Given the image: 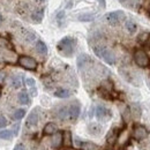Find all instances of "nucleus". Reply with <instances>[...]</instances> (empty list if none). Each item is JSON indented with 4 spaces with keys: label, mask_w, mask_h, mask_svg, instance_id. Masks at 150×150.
Instances as JSON below:
<instances>
[{
    "label": "nucleus",
    "mask_w": 150,
    "mask_h": 150,
    "mask_svg": "<svg viewBox=\"0 0 150 150\" xmlns=\"http://www.w3.org/2000/svg\"><path fill=\"white\" fill-rule=\"evenodd\" d=\"M37 1H40V2H43V1H45V0H37Z\"/></svg>",
    "instance_id": "a19ab883"
},
{
    "label": "nucleus",
    "mask_w": 150,
    "mask_h": 150,
    "mask_svg": "<svg viewBox=\"0 0 150 150\" xmlns=\"http://www.w3.org/2000/svg\"><path fill=\"white\" fill-rule=\"evenodd\" d=\"M0 96H1V91H0Z\"/></svg>",
    "instance_id": "79ce46f5"
},
{
    "label": "nucleus",
    "mask_w": 150,
    "mask_h": 150,
    "mask_svg": "<svg viewBox=\"0 0 150 150\" xmlns=\"http://www.w3.org/2000/svg\"><path fill=\"white\" fill-rule=\"evenodd\" d=\"M36 51H37L39 54L45 56L47 53V46H46V44L44 42H42V40H38L37 43H36Z\"/></svg>",
    "instance_id": "6ab92c4d"
},
{
    "label": "nucleus",
    "mask_w": 150,
    "mask_h": 150,
    "mask_svg": "<svg viewBox=\"0 0 150 150\" xmlns=\"http://www.w3.org/2000/svg\"><path fill=\"white\" fill-rule=\"evenodd\" d=\"M129 111H131V115L135 117V118H140V115H141V108H140L139 104H132Z\"/></svg>",
    "instance_id": "5701e85b"
},
{
    "label": "nucleus",
    "mask_w": 150,
    "mask_h": 150,
    "mask_svg": "<svg viewBox=\"0 0 150 150\" xmlns=\"http://www.w3.org/2000/svg\"><path fill=\"white\" fill-rule=\"evenodd\" d=\"M121 150H124V149H121Z\"/></svg>",
    "instance_id": "a18cd8bd"
},
{
    "label": "nucleus",
    "mask_w": 150,
    "mask_h": 150,
    "mask_svg": "<svg viewBox=\"0 0 150 150\" xmlns=\"http://www.w3.org/2000/svg\"><path fill=\"white\" fill-rule=\"evenodd\" d=\"M35 80L34 79H27L25 80V84L29 87V88H33V87H35Z\"/></svg>",
    "instance_id": "72a5a7b5"
},
{
    "label": "nucleus",
    "mask_w": 150,
    "mask_h": 150,
    "mask_svg": "<svg viewBox=\"0 0 150 150\" xmlns=\"http://www.w3.org/2000/svg\"><path fill=\"white\" fill-rule=\"evenodd\" d=\"M1 23H2V15L0 14V24H1Z\"/></svg>",
    "instance_id": "58836bf2"
},
{
    "label": "nucleus",
    "mask_w": 150,
    "mask_h": 150,
    "mask_svg": "<svg viewBox=\"0 0 150 150\" xmlns=\"http://www.w3.org/2000/svg\"><path fill=\"white\" fill-rule=\"evenodd\" d=\"M62 140H64V135L61 132H57L53 134V137H52V146L54 148H59L62 146Z\"/></svg>",
    "instance_id": "f8f14e48"
},
{
    "label": "nucleus",
    "mask_w": 150,
    "mask_h": 150,
    "mask_svg": "<svg viewBox=\"0 0 150 150\" xmlns=\"http://www.w3.org/2000/svg\"><path fill=\"white\" fill-rule=\"evenodd\" d=\"M18 64H19L21 67L28 69V71H35L37 68V61L31 58V57L28 56H21L18 59Z\"/></svg>",
    "instance_id": "20e7f679"
},
{
    "label": "nucleus",
    "mask_w": 150,
    "mask_h": 150,
    "mask_svg": "<svg viewBox=\"0 0 150 150\" xmlns=\"http://www.w3.org/2000/svg\"><path fill=\"white\" fill-rule=\"evenodd\" d=\"M24 114H25V111L23 109H19V110H16L15 112L13 113V119L14 120H20V119H22L24 117Z\"/></svg>",
    "instance_id": "c85d7f7f"
},
{
    "label": "nucleus",
    "mask_w": 150,
    "mask_h": 150,
    "mask_svg": "<svg viewBox=\"0 0 150 150\" xmlns=\"http://www.w3.org/2000/svg\"><path fill=\"white\" fill-rule=\"evenodd\" d=\"M77 147L81 150H99V147L94 143V142H88V141H83V142H77Z\"/></svg>",
    "instance_id": "9d476101"
},
{
    "label": "nucleus",
    "mask_w": 150,
    "mask_h": 150,
    "mask_svg": "<svg viewBox=\"0 0 150 150\" xmlns=\"http://www.w3.org/2000/svg\"><path fill=\"white\" fill-rule=\"evenodd\" d=\"M128 140H129V135H128V132L126 131V129H124L121 133H119L118 139H117V141H118L119 144H121V146L126 144V143L128 142Z\"/></svg>",
    "instance_id": "dca6fc26"
},
{
    "label": "nucleus",
    "mask_w": 150,
    "mask_h": 150,
    "mask_svg": "<svg viewBox=\"0 0 150 150\" xmlns=\"http://www.w3.org/2000/svg\"><path fill=\"white\" fill-rule=\"evenodd\" d=\"M99 4H100V6L102 7H105V5H106V2H105V0H97Z\"/></svg>",
    "instance_id": "4c0bfd02"
},
{
    "label": "nucleus",
    "mask_w": 150,
    "mask_h": 150,
    "mask_svg": "<svg viewBox=\"0 0 150 150\" xmlns=\"http://www.w3.org/2000/svg\"><path fill=\"white\" fill-rule=\"evenodd\" d=\"M57 117L60 120H69V111H68V106H62L58 110Z\"/></svg>",
    "instance_id": "ddd939ff"
},
{
    "label": "nucleus",
    "mask_w": 150,
    "mask_h": 150,
    "mask_svg": "<svg viewBox=\"0 0 150 150\" xmlns=\"http://www.w3.org/2000/svg\"><path fill=\"white\" fill-rule=\"evenodd\" d=\"M125 28H126V30H127L129 34H134V33L137 30V25H136V23L133 22V21H127V22L125 23Z\"/></svg>",
    "instance_id": "b1692460"
},
{
    "label": "nucleus",
    "mask_w": 150,
    "mask_h": 150,
    "mask_svg": "<svg viewBox=\"0 0 150 150\" xmlns=\"http://www.w3.org/2000/svg\"><path fill=\"white\" fill-rule=\"evenodd\" d=\"M110 150H111V149H110Z\"/></svg>",
    "instance_id": "49530a36"
},
{
    "label": "nucleus",
    "mask_w": 150,
    "mask_h": 150,
    "mask_svg": "<svg viewBox=\"0 0 150 150\" xmlns=\"http://www.w3.org/2000/svg\"><path fill=\"white\" fill-rule=\"evenodd\" d=\"M37 124H38V112L37 110H34L33 112H30V114L28 115L27 121H25V126L28 128H31V127H35Z\"/></svg>",
    "instance_id": "1a4fd4ad"
},
{
    "label": "nucleus",
    "mask_w": 150,
    "mask_h": 150,
    "mask_svg": "<svg viewBox=\"0 0 150 150\" xmlns=\"http://www.w3.org/2000/svg\"><path fill=\"white\" fill-rule=\"evenodd\" d=\"M89 132L94 135H97V134H100L102 133V126L98 125V124H91L89 126Z\"/></svg>",
    "instance_id": "bb28decb"
},
{
    "label": "nucleus",
    "mask_w": 150,
    "mask_h": 150,
    "mask_svg": "<svg viewBox=\"0 0 150 150\" xmlns=\"http://www.w3.org/2000/svg\"><path fill=\"white\" fill-rule=\"evenodd\" d=\"M105 19L109 22L110 25H118L120 22L125 21L126 15L122 11H115V12H111L109 14L105 15Z\"/></svg>",
    "instance_id": "7ed1b4c3"
},
{
    "label": "nucleus",
    "mask_w": 150,
    "mask_h": 150,
    "mask_svg": "<svg viewBox=\"0 0 150 150\" xmlns=\"http://www.w3.org/2000/svg\"><path fill=\"white\" fill-rule=\"evenodd\" d=\"M122 118H124V120L127 122V121H129V119H131V111H129V109L127 108L126 110H125V112L122 113Z\"/></svg>",
    "instance_id": "473e14b6"
},
{
    "label": "nucleus",
    "mask_w": 150,
    "mask_h": 150,
    "mask_svg": "<svg viewBox=\"0 0 150 150\" xmlns=\"http://www.w3.org/2000/svg\"><path fill=\"white\" fill-rule=\"evenodd\" d=\"M134 61L136 62V65L139 67H142V68L148 67L150 64L149 57L147 56V53L144 51H142V50L135 51V53H134Z\"/></svg>",
    "instance_id": "39448f33"
},
{
    "label": "nucleus",
    "mask_w": 150,
    "mask_h": 150,
    "mask_svg": "<svg viewBox=\"0 0 150 150\" xmlns=\"http://www.w3.org/2000/svg\"><path fill=\"white\" fill-rule=\"evenodd\" d=\"M6 125H7V120H6V118H5L4 115H0V128L5 127Z\"/></svg>",
    "instance_id": "f704fd0d"
},
{
    "label": "nucleus",
    "mask_w": 150,
    "mask_h": 150,
    "mask_svg": "<svg viewBox=\"0 0 150 150\" xmlns=\"http://www.w3.org/2000/svg\"><path fill=\"white\" fill-rule=\"evenodd\" d=\"M62 135H64L62 144H65V146H67V147L72 146V134H71L69 132H64Z\"/></svg>",
    "instance_id": "393cba45"
},
{
    "label": "nucleus",
    "mask_w": 150,
    "mask_h": 150,
    "mask_svg": "<svg viewBox=\"0 0 150 150\" xmlns=\"http://www.w3.org/2000/svg\"><path fill=\"white\" fill-rule=\"evenodd\" d=\"M149 87H150V81H149Z\"/></svg>",
    "instance_id": "37998d69"
},
{
    "label": "nucleus",
    "mask_w": 150,
    "mask_h": 150,
    "mask_svg": "<svg viewBox=\"0 0 150 150\" xmlns=\"http://www.w3.org/2000/svg\"><path fill=\"white\" fill-rule=\"evenodd\" d=\"M5 77H6L5 71H0V84H2L5 82Z\"/></svg>",
    "instance_id": "c9c22d12"
},
{
    "label": "nucleus",
    "mask_w": 150,
    "mask_h": 150,
    "mask_svg": "<svg viewBox=\"0 0 150 150\" xmlns=\"http://www.w3.org/2000/svg\"><path fill=\"white\" fill-rule=\"evenodd\" d=\"M89 62H91V58L88 56V54H86V53H82V54H80V56L77 57V67L80 68V69H82L84 66H87Z\"/></svg>",
    "instance_id": "9b49d317"
},
{
    "label": "nucleus",
    "mask_w": 150,
    "mask_h": 150,
    "mask_svg": "<svg viewBox=\"0 0 150 150\" xmlns=\"http://www.w3.org/2000/svg\"><path fill=\"white\" fill-rule=\"evenodd\" d=\"M75 46H76V40L73 37H64L58 43V50L59 52L65 57H71L74 53Z\"/></svg>",
    "instance_id": "f257e3e1"
},
{
    "label": "nucleus",
    "mask_w": 150,
    "mask_h": 150,
    "mask_svg": "<svg viewBox=\"0 0 150 150\" xmlns=\"http://www.w3.org/2000/svg\"><path fill=\"white\" fill-rule=\"evenodd\" d=\"M68 111H69V120H76L80 115L81 112V108L79 103H73L72 105L68 106Z\"/></svg>",
    "instance_id": "6e6552de"
},
{
    "label": "nucleus",
    "mask_w": 150,
    "mask_h": 150,
    "mask_svg": "<svg viewBox=\"0 0 150 150\" xmlns=\"http://www.w3.org/2000/svg\"><path fill=\"white\" fill-rule=\"evenodd\" d=\"M57 131H58V127H57L56 124H53V122L46 124L45 127H44V129H43L45 135H53L54 133H57Z\"/></svg>",
    "instance_id": "2eb2a0df"
},
{
    "label": "nucleus",
    "mask_w": 150,
    "mask_h": 150,
    "mask_svg": "<svg viewBox=\"0 0 150 150\" xmlns=\"http://www.w3.org/2000/svg\"><path fill=\"white\" fill-rule=\"evenodd\" d=\"M118 135H119V133H118L117 129H111V131L109 132L108 136H106V141H108V143H110V144L115 143V141H117V139H118Z\"/></svg>",
    "instance_id": "412c9836"
},
{
    "label": "nucleus",
    "mask_w": 150,
    "mask_h": 150,
    "mask_svg": "<svg viewBox=\"0 0 150 150\" xmlns=\"http://www.w3.org/2000/svg\"><path fill=\"white\" fill-rule=\"evenodd\" d=\"M43 18H44V9H43V8L35 11V12L31 14V19H33V21H34L35 23H40Z\"/></svg>",
    "instance_id": "f3484780"
},
{
    "label": "nucleus",
    "mask_w": 150,
    "mask_h": 150,
    "mask_svg": "<svg viewBox=\"0 0 150 150\" xmlns=\"http://www.w3.org/2000/svg\"><path fill=\"white\" fill-rule=\"evenodd\" d=\"M64 20H65V12H59L58 13V15H57V21H58V23H59V25H61L62 24V22H64Z\"/></svg>",
    "instance_id": "7c9ffc66"
},
{
    "label": "nucleus",
    "mask_w": 150,
    "mask_h": 150,
    "mask_svg": "<svg viewBox=\"0 0 150 150\" xmlns=\"http://www.w3.org/2000/svg\"><path fill=\"white\" fill-rule=\"evenodd\" d=\"M149 47H150V44H149Z\"/></svg>",
    "instance_id": "c03bdc74"
},
{
    "label": "nucleus",
    "mask_w": 150,
    "mask_h": 150,
    "mask_svg": "<svg viewBox=\"0 0 150 150\" xmlns=\"http://www.w3.org/2000/svg\"><path fill=\"white\" fill-rule=\"evenodd\" d=\"M94 52L98 58L103 59L109 65H113L115 62V56H114V53H113L112 51H110L109 49H106L105 46H100V45L94 46Z\"/></svg>",
    "instance_id": "f03ea898"
},
{
    "label": "nucleus",
    "mask_w": 150,
    "mask_h": 150,
    "mask_svg": "<svg viewBox=\"0 0 150 150\" xmlns=\"http://www.w3.org/2000/svg\"><path fill=\"white\" fill-rule=\"evenodd\" d=\"M95 19V14H91V13H86V14H82L80 15L77 20L81 21V22H90Z\"/></svg>",
    "instance_id": "a878e982"
},
{
    "label": "nucleus",
    "mask_w": 150,
    "mask_h": 150,
    "mask_svg": "<svg viewBox=\"0 0 150 150\" xmlns=\"http://www.w3.org/2000/svg\"><path fill=\"white\" fill-rule=\"evenodd\" d=\"M14 150H24V146H23V144H21V143H19V144H16V146H15Z\"/></svg>",
    "instance_id": "e433bc0d"
},
{
    "label": "nucleus",
    "mask_w": 150,
    "mask_h": 150,
    "mask_svg": "<svg viewBox=\"0 0 150 150\" xmlns=\"http://www.w3.org/2000/svg\"><path fill=\"white\" fill-rule=\"evenodd\" d=\"M24 39H25V42L31 43V42H34V40L36 39V35H35L34 33H31V31H28V33L24 35Z\"/></svg>",
    "instance_id": "c756f323"
},
{
    "label": "nucleus",
    "mask_w": 150,
    "mask_h": 150,
    "mask_svg": "<svg viewBox=\"0 0 150 150\" xmlns=\"http://www.w3.org/2000/svg\"><path fill=\"white\" fill-rule=\"evenodd\" d=\"M13 132L9 131V129H4V131L0 132V139L1 140H11L13 137Z\"/></svg>",
    "instance_id": "cd10ccee"
},
{
    "label": "nucleus",
    "mask_w": 150,
    "mask_h": 150,
    "mask_svg": "<svg viewBox=\"0 0 150 150\" xmlns=\"http://www.w3.org/2000/svg\"><path fill=\"white\" fill-rule=\"evenodd\" d=\"M148 136V129L141 125H135L133 128V137L137 141H141Z\"/></svg>",
    "instance_id": "0eeeda50"
},
{
    "label": "nucleus",
    "mask_w": 150,
    "mask_h": 150,
    "mask_svg": "<svg viewBox=\"0 0 150 150\" xmlns=\"http://www.w3.org/2000/svg\"><path fill=\"white\" fill-rule=\"evenodd\" d=\"M11 86L14 89H19L20 87L22 86V77L20 75H14L11 77Z\"/></svg>",
    "instance_id": "aec40b11"
},
{
    "label": "nucleus",
    "mask_w": 150,
    "mask_h": 150,
    "mask_svg": "<svg viewBox=\"0 0 150 150\" xmlns=\"http://www.w3.org/2000/svg\"><path fill=\"white\" fill-rule=\"evenodd\" d=\"M18 99H19V103L22 105H28L30 103V97L27 91H21L18 96Z\"/></svg>",
    "instance_id": "a211bd4d"
},
{
    "label": "nucleus",
    "mask_w": 150,
    "mask_h": 150,
    "mask_svg": "<svg viewBox=\"0 0 150 150\" xmlns=\"http://www.w3.org/2000/svg\"><path fill=\"white\" fill-rule=\"evenodd\" d=\"M119 1H120V2H121V4H125V2H126V1H127V0H119Z\"/></svg>",
    "instance_id": "ea45409f"
},
{
    "label": "nucleus",
    "mask_w": 150,
    "mask_h": 150,
    "mask_svg": "<svg viewBox=\"0 0 150 150\" xmlns=\"http://www.w3.org/2000/svg\"><path fill=\"white\" fill-rule=\"evenodd\" d=\"M71 95H72L71 90H68V89H64V88L58 89V90L54 91V96L58 97V98H68Z\"/></svg>",
    "instance_id": "4be33fe9"
},
{
    "label": "nucleus",
    "mask_w": 150,
    "mask_h": 150,
    "mask_svg": "<svg viewBox=\"0 0 150 150\" xmlns=\"http://www.w3.org/2000/svg\"><path fill=\"white\" fill-rule=\"evenodd\" d=\"M0 47L2 49H6V50H9V51H13L14 50V45L11 43L9 39H7L4 36H0Z\"/></svg>",
    "instance_id": "4468645a"
},
{
    "label": "nucleus",
    "mask_w": 150,
    "mask_h": 150,
    "mask_svg": "<svg viewBox=\"0 0 150 150\" xmlns=\"http://www.w3.org/2000/svg\"><path fill=\"white\" fill-rule=\"evenodd\" d=\"M95 114H96V118H97L98 120H102V121L109 120V119L111 118V115H112L111 111H110L108 108L103 106V105H98V106L96 108Z\"/></svg>",
    "instance_id": "423d86ee"
},
{
    "label": "nucleus",
    "mask_w": 150,
    "mask_h": 150,
    "mask_svg": "<svg viewBox=\"0 0 150 150\" xmlns=\"http://www.w3.org/2000/svg\"><path fill=\"white\" fill-rule=\"evenodd\" d=\"M149 38V33H142L140 36H139V42H141V43H144L147 39Z\"/></svg>",
    "instance_id": "2f4dec72"
}]
</instances>
